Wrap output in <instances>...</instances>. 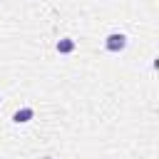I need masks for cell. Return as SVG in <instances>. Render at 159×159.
I'll return each mask as SVG.
<instances>
[{
    "label": "cell",
    "instance_id": "cell-1",
    "mask_svg": "<svg viewBox=\"0 0 159 159\" xmlns=\"http://www.w3.org/2000/svg\"><path fill=\"white\" fill-rule=\"evenodd\" d=\"M124 47V35H109L107 37V50H122Z\"/></svg>",
    "mask_w": 159,
    "mask_h": 159
},
{
    "label": "cell",
    "instance_id": "cell-2",
    "mask_svg": "<svg viewBox=\"0 0 159 159\" xmlns=\"http://www.w3.org/2000/svg\"><path fill=\"white\" fill-rule=\"evenodd\" d=\"M30 117H32V109H20V112H15L12 119H15V122H27Z\"/></svg>",
    "mask_w": 159,
    "mask_h": 159
},
{
    "label": "cell",
    "instance_id": "cell-3",
    "mask_svg": "<svg viewBox=\"0 0 159 159\" xmlns=\"http://www.w3.org/2000/svg\"><path fill=\"white\" fill-rule=\"evenodd\" d=\"M72 47H75L72 40H60V42H57V50H60V52H72Z\"/></svg>",
    "mask_w": 159,
    "mask_h": 159
}]
</instances>
